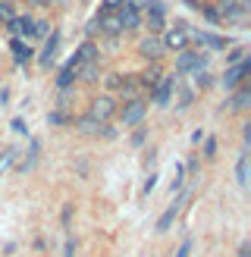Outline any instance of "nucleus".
<instances>
[{
    "label": "nucleus",
    "instance_id": "obj_1",
    "mask_svg": "<svg viewBox=\"0 0 251 257\" xmlns=\"http://www.w3.org/2000/svg\"><path fill=\"white\" fill-rule=\"evenodd\" d=\"M223 16V25H242L251 16V0H217L213 4Z\"/></svg>",
    "mask_w": 251,
    "mask_h": 257
},
{
    "label": "nucleus",
    "instance_id": "obj_2",
    "mask_svg": "<svg viewBox=\"0 0 251 257\" xmlns=\"http://www.w3.org/2000/svg\"><path fill=\"white\" fill-rule=\"evenodd\" d=\"M207 63H210V54L207 50H192V47H185L176 54V72L179 75H192L198 69H207Z\"/></svg>",
    "mask_w": 251,
    "mask_h": 257
},
{
    "label": "nucleus",
    "instance_id": "obj_3",
    "mask_svg": "<svg viewBox=\"0 0 251 257\" xmlns=\"http://www.w3.org/2000/svg\"><path fill=\"white\" fill-rule=\"evenodd\" d=\"M179 82H182L179 72H163V79L151 88V104H154V107H170L173 104V91H176Z\"/></svg>",
    "mask_w": 251,
    "mask_h": 257
},
{
    "label": "nucleus",
    "instance_id": "obj_4",
    "mask_svg": "<svg viewBox=\"0 0 251 257\" xmlns=\"http://www.w3.org/2000/svg\"><path fill=\"white\" fill-rule=\"evenodd\" d=\"M148 116V100L145 97H132V100H126V104L116 110V119L129 128V125H142Z\"/></svg>",
    "mask_w": 251,
    "mask_h": 257
},
{
    "label": "nucleus",
    "instance_id": "obj_5",
    "mask_svg": "<svg viewBox=\"0 0 251 257\" xmlns=\"http://www.w3.org/2000/svg\"><path fill=\"white\" fill-rule=\"evenodd\" d=\"M192 29H188L185 22H176L173 29H167L160 35V41H163V50H176V54H179V50H185L188 44H192V35H188Z\"/></svg>",
    "mask_w": 251,
    "mask_h": 257
},
{
    "label": "nucleus",
    "instance_id": "obj_6",
    "mask_svg": "<svg viewBox=\"0 0 251 257\" xmlns=\"http://www.w3.org/2000/svg\"><path fill=\"white\" fill-rule=\"evenodd\" d=\"M248 72H251V63H248V60H245V63H235V66H226L223 75L217 79V85H223L226 91H235L238 85H245Z\"/></svg>",
    "mask_w": 251,
    "mask_h": 257
},
{
    "label": "nucleus",
    "instance_id": "obj_7",
    "mask_svg": "<svg viewBox=\"0 0 251 257\" xmlns=\"http://www.w3.org/2000/svg\"><path fill=\"white\" fill-rule=\"evenodd\" d=\"M188 35H192V41H195L201 50H213V54H217V50L232 47V41H229V38H223V35H213V32H204V29H192Z\"/></svg>",
    "mask_w": 251,
    "mask_h": 257
},
{
    "label": "nucleus",
    "instance_id": "obj_8",
    "mask_svg": "<svg viewBox=\"0 0 251 257\" xmlns=\"http://www.w3.org/2000/svg\"><path fill=\"white\" fill-rule=\"evenodd\" d=\"M185 201H188V191H185V188H182V191H176V204H170V207H167V210H163V213L157 216V226H154V232H160V235H163V232H170Z\"/></svg>",
    "mask_w": 251,
    "mask_h": 257
},
{
    "label": "nucleus",
    "instance_id": "obj_9",
    "mask_svg": "<svg viewBox=\"0 0 251 257\" xmlns=\"http://www.w3.org/2000/svg\"><path fill=\"white\" fill-rule=\"evenodd\" d=\"M116 110H119L116 100H113L110 94H100V97L91 100V107H88V116H94L97 122H110L113 116H116Z\"/></svg>",
    "mask_w": 251,
    "mask_h": 257
},
{
    "label": "nucleus",
    "instance_id": "obj_10",
    "mask_svg": "<svg viewBox=\"0 0 251 257\" xmlns=\"http://www.w3.org/2000/svg\"><path fill=\"white\" fill-rule=\"evenodd\" d=\"M138 57L142 60H148V63H157V60H163V54H167V50H163V41H160V35H145L142 41H138Z\"/></svg>",
    "mask_w": 251,
    "mask_h": 257
},
{
    "label": "nucleus",
    "instance_id": "obj_11",
    "mask_svg": "<svg viewBox=\"0 0 251 257\" xmlns=\"http://www.w3.org/2000/svg\"><path fill=\"white\" fill-rule=\"evenodd\" d=\"M32 16L29 13H16V16L13 19H7L4 25H7V32H10V38H25V41H29L32 38Z\"/></svg>",
    "mask_w": 251,
    "mask_h": 257
},
{
    "label": "nucleus",
    "instance_id": "obj_12",
    "mask_svg": "<svg viewBox=\"0 0 251 257\" xmlns=\"http://www.w3.org/2000/svg\"><path fill=\"white\" fill-rule=\"evenodd\" d=\"M57 50H60V32H57V29H50V35L44 38L41 54H38V63H41L44 69H50V66L57 63Z\"/></svg>",
    "mask_w": 251,
    "mask_h": 257
},
{
    "label": "nucleus",
    "instance_id": "obj_13",
    "mask_svg": "<svg viewBox=\"0 0 251 257\" xmlns=\"http://www.w3.org/2000/svg\"><path fill=\"white\" fill-rule=\"evenodd\" d=\"M10 54H13V63H16V66H29L35 60V47L25 41V38H10Z\"/></svg>",
    "mask_w": 251,
    "mask_h": 257
},
{
    "label": "nucleus",
    "instance_id": "obj_14",
    "mask_svg": "<svg viewBox=\"0 0 251 257\" xmlns=\"http://www.w3.org/2000/svg\"><path fill=\"white\" fill-rule=\"evenodd\" d=\"M232 97L223 104V110H229V113H245L248 107H251V88L248 85H238L235 91H229Z\"/></svg>",
    "mask_w": 251,
    "mask_h": 257
},
{
    "label": "nucleus",
    "instance_id": "obj_15",
    "mask_svg": "<svg viewBox=\"0 0 251 257\" xmlns=\"http://www.w3.org/2000/svg\"><path fill=\"white\" fill-rule=\"evenodd\" d=\"M79 66H82V63L75 57H69L60 66V72H57V88H60V91H72V88H75V69H79Z\"/></svg>",
    "mask_w": 251,
    "mask_h": 257
},
{
    "label": "nucleus",
    "instance_id": "obj_16",
    "mask_svg": "<svg viewBox=\"0 0 251 257\" xmlns=\"http://www.w3.org/2000/svg\"><path fill=\"white\" fill-rule=\"evenodd\" d=\"M116 16H119V25H122V35H126V32L142 29V10H135V7L129 4V0H126V4L119 7Z\"/></svg>",
    "mask_w": 251,
    "mask_h": 257
},
{
    "label": "nucleus",
    "instance_id": "obj_17",
    "mask_svg": "<svg viewBox=\"0 0 251 257\" xmlns=\"http://www.w3.org/2000/svg\"><path fill=\"white\" fill-rule=\"evenodd\" d=\"M97 32L104 35V38H119L122 35V25H119V16L116 13H97Z\"/></svg>",
    "mask_w": 251,
    "mask_h": 257
},
{
    "label": "nucleus",
    "instance_id": "obj_18",
    "mask_svg": "<svg viewBox=\"0 0 251 257\" xmlns=\"http://www.w3.org/2000/svg\"><path fill=\"white\" fill-rule=\"evenodd\" d=\"M160 79H163V66H160V60H157V63H148V66L138 72V82H142L145 91H151V88H154Z\"/></svg>",
    "mask_w": 251,
    "mask_h": 257
},
{
    "label": "nucleus",
    "instance_id": "obj_19",
    "mask_svg": "<svg viewBox=\"0 0 251 257\" xmlns=\"http://www.w3.org/2000/svg\"><path fill=\"white\" fill-rule=\"evenodd\" d=\"M75 82H85V85H94V82H100V60L82 63V66L75 69Z\"/></svg>",
    "mask_w": 251,
    "mask_h": 257
},
{
    "label": "nucleus",
    "instance_id": "obj_20",
    "mask_svg": "<svg viewBox=\"0 0 251 257\" xmlns=\"http://www.w3.org/2000/svg\"><path fill=\"white\" fill-rule=\"evenodd\" d=\"M142 25L148 35H163L167 32V13H142Z\"/></svg>",
    "mask_w": 251,
    "mask_h": 257
},
{
    "label": "nucleus",
    "instance_id": "obj_21",
    "mask_svg": "<svg viewBox=\"0 0 251 257\" xmlns=\"http://www.w3.org/2000/svg\"><path fill=\"white\" fill-rule=\"evenodd\" d=\"M72 125L79 128L82 135H91V138H100V128H104V122H97L94 116H88V113L85 116H72Z\"/></svg>",
    "mask_w": 251,
    "mask_h": 257
},
{
    "label": "nucleus",
    "instance_id": "obj_22",
    "mask_svg": "<svg viewBox=\"0 0 251 257\" xmlns=\"http://www.w3.org/2000/svg\"><path fill=\"white\" fill-rule=\"evenodd\" d=\"M79 63H91V60H100V47H97V41H91V38H85V41L75 47V54H72Z\"/></svg>",
    "mask_w": 251,
    "mask_h": 257
},
{
    "label": "nucleus",
    "instance_id": "obj_23",
    "mask_svg": "<svg viewBox=\"0 0 251 257\" xmlns=\"http://www.w3.org/2000/svg\"><path fill=\"white\" fill-rule=\"evenodd\" d=\"M142 82H138V75H122V85H119V94L122 100H132V97H142Z\"/></svg>",
    "mask_w": 251,
    "mask_h": 257
},
{
    "label": "nucleus",
    "instance_id": "obj_24",
    "mask_svg": "<svg viewBox=\"0 0 251 257\" xmlns=\"http://www.w3.org/2000/svg\"><path fill=\"white\" fill-rule=\"evenodd\" d=\"M173 100H176V107L179 110H188L195 104V88H188L185 82H179L176 85V91H173Z\"/></svg>",
    "mask_w": 251,
    "mask_h": 257
},
{
    "label": "nucleus",
    "instance_id": "obj_25",
    "mask_svg": "<svg viewBox=\"0 0 251 257\" xmlns=\"http://www.w3.org/2000/svg\"><path fill=\"white\" fill-rule=\"evenodd\" d=\"M38 157H41V141L32 138V145H29V157H25V160L16 166V170H19V173H32V170H35V163H38Z\"/></svg>",
    "mask_w": 251,
    "mask_h": 257
},
{
    "label": "nucleus",
    "instance_id": "obj_26",
    "mask_svg": "<svg viewBox=\"0 0 251 257\" xmlns=\"http://www.w3.org/2000/svg\"><path fill=\"white\" fill-rule=\"evenodd\" d=\"M235 182L238 188H248V148H242V154L235 160Z\"/></svg>",
    "mask_w": 251,
    "mask_h": 257
},
{
    "label": "nucleus",
    "instance_id": "obj_27",
    "mask_svg": "<svg viewBox=\"0 0 251 257\" xmlns=\"http://www.w3.org/2000/svg\"><path fill=\"white\" fill-rule=\"evenodd\" d=\"M192 85H195V91H207V88L217 85V79L207 69H198V72H192Z\"/></svg>",
    "mask_w": 251,
    "mask_h": 257
},
{
    "label": "nucleus",
    "instance_id": "obj_28",
    "mask_svg": "<svg viewBox=\"0 0 251 257\" xmlns=\"http://www.w3.org/2000/svg\"><path fill=\"white\" fill-rule=\"evenodd\" d=\"M251 50L245 44H238V47H226V66H235V63H245L248 60Z\"/></svg>",
    "mask_w": 251,
    "mask_h": 257
},
{
    "label": "nucleus",
    "instance_id": "obj_29",
    "mask_svg": "<svg viewBox=\"0 0 251 257\" xmlns=\"http://www.w3.org/2000/svg\"><path fill=\"white\" fill-rule=\"evenodd\" d=\"M47 125H54V128H63V125H72V116L66 110H50L47 113Z\"/></svg>",
    "mask_w": 251,
    "mask_h": 257
},
{
    "label": "nucleus",
    "instance_id": "obj_30",
    "mask_svg": "<svg viewBox=\"0 0 251 257\" xmlns=\"http://www.w3.org/2000/svg\"><path fill=\"white\" fill-rule=\"evenodd\" d=\"M201 16H204L210 25H223V16H220V10L213 4H201Z\"/></svg>",
    "mask_w": 251,
    "mask_h": 257
},
{
    "label": "nucleus",
    "instance_id": "obj_31",
    "mask_svg": "<svg viewBox=\"0 0 251 257\" xmlns=\"http://www.w3.org/2000/svg\"><path fill=\"white\" fill-rule=\"evenodd\" d=\"M173 176H176V179H173V185H170V188H173V195H176V191H182V188H185V166H182V163H176V166H173Z\"/></svg>",
    "mask_w": 251,
    "mask_h": 257
},
{
    "label": "nucleus",
    "instance_id": "obj_32",
    "mask_svg": "<svg viewBox=\"0 0 251 257\" xmlns=\"http://www.w3.org/2000/svg\"><path fill=\"white\" fill-rule=\"evenodd\" d=\"M217 151H220V141L213 135H204V160H217Z\"/></svg>",
    "mask_w": 251,
    "mask_h": 257
},
{
    "label": "nucleus",
    "instance_id": "obj_33",
    "mask_svg": "<svg viewBox=\"0 0 251 257\" xmlns=\"http://www.w3.org/2000/svg\"><path fill=\"white\" fill-rule=\"evenodd\" d=\"M50 29H54V25H50L47 19H35V22H32V38H47Z\"/></svg>",
    "mask_w": 251,
    "mask_h": 257
},
{
    "label": "nucleus",
    "instance_id": "obj_34",
    "mask_svg": "<svg viewBox=\"0 0 251 257\" xmlns=\"http://www.w3.org/2000/svg\"><path fill=\"white\" fill-rule=\"evenodd\" d=\"M192 248H195V238H192V235H185V238H182V245L176 248L173 257H192Z\"/></svg>",
    "mask_w": 251,
    "mask_h": 257
},
{
    "label": "nucleus",
    "instance_id": "obj_35",
    "mask_svg": "<svg viewBox=\"0 0 251 257\" xmlns=\"http://www.w3.org/2000/svg\"><path fill=\"white\" fill-rule=\"evenodd\" d=\"M72 210H75V204H63V210H60V223H63L66 232H69V226H72Z\"/></svg>",
    "mask_w": 251,
    "mask_h": 257
},
{
    "label": "nucleus",
    "instance_id": "obj_36",
    "mask_svg": "<svg viewBox=\"0 0 251 257\" xmlns=\"http://www.w3.org/2000/svg\"><path fill=\"white\" fill-rule=\"evenodd\" d=\"M119 85H122V72H110L107 79H104V88H107V91H119Z\"/></svg>",
    "mask_w": 251,
    "mask_h": 257
},
{
    "label": "nucleus",
    "instance_id": "obj_37",
    "mask_svg": "<svg viewBox=\"0 0 251 257\" xmlns=\"http://www.w3.org/2000/svg\"><path fill=\"white\" fill-rule=\"evenodd\" d=\"M16 16V10H13V0H0V25H4L7 19Z\"/></svg>",
    "mask_w": 251,
    "mask_h": 257
},
{
    "label": "nucleus",
    "instance_id": "obj_38",
    "mask_svg": "<svg viewBox=\"0 0 251 257\" xmlns=\"http://www.w3.org/2000/svg\"><path fill=\"white\" fill-rule=\"evenodd\" d=\"M145 141H148V128H145V125H138L135 132H132V148H142Z\"/></svg>",
    "mask_w": 251,
    "mask_h": 257
},
{
    "label": "nucleus",
    "instance_id": "obj_39",
    "mask_svg": "<svg viewBox=\"0 0 251 257\" xmlns=\"http://www.w3.org/2000/svg\"><path fill=\"white\" fill-rule=\"evenodd\" d=\"M126 0H100V13H119Z\"/></svg>",
    "mask_w": 251,
    "mask_h": 257
},
{
    "label": "nucleus",
    "instance_id": "obj_40",
    "mask_svg": "<svg viewBox=\"0 0 251 257\" xmlns=\"http://www.w3.org/2000/svg\"><path fill=\"white\" fill-rule=\"evenodd\" d=\"M10 128H13L16 135H25V138H29V125H25V119H19V116H16V119L10 122Z\"/></svg>",
    "mask_w": 251,
    "mask_h": 257
},
{
    "label": "nucleus",
    "instance_id": "obj_41",
    "mask_svg": "<svg viewBox=\"0 0 251 257\" xmlns=\"http://www.w3.org/2000/svg\"><path fill=\"white\" fill-rule=\"evenodd\" d=\"M100 138H107V141H113V138H119V132H116V125H113V122H104V128H100Z\"/></svg>",
    "mask_w": 251,
    "mask_h": 257
},
{
    "label": "nucleus",
    "instance_id": "obj_42",
    "mask_svg": "<svg viewBox=\"0 0 251 257\" xmlns=\"http://www.w3.org/2000/svg\"><path fill=\"white\" fill-rule=\"evenodd\" d=\"M63 257H75V238L66 235V241H63Z\"/></svg>",
    "mask_w": 251,
    "mask_h": 257
},
{
    "label": "nucleus",
    "instance_id": "obj_43",
    "mask_svg": "<svg viewBox=\"0 0 251 257\" xmlns=\"http://www.w3.org/2000/svg\"><path fill=\"white\" fill-rule=\"evenodd\" d=\"M32 7H41V10H50V7H57L60 0H29Z\"/></svg>",
    "mask_w": 251,
    "mask_h": 257
},
{
    "label": "nucleus",
    "instance_id": "obj_44",
    "mask_svg": "<svg viewBox=\"0 0 251 257\" xmlns=\"http://www.w3.org/2000/svg\"><path fill=\"white\" fill-rule=\"evenodd\" d=\"M154 188H157V173H151V176H148V182H145V195H151Z\"/></svg>",
    "mask_w": 251,
    "mask_h": 257
},
{
    "label": "nucleus",
    "instance_id": "obj_45",
    "mask_svg": "<svg viewBox=\"0 0 251 257\" xmlns=\"http://www.w3.org/2000/svg\"><path fill=\"white\" fill-rule=\"evenodd\" d=\"M238 257H251V241H242V245H238Z\"/></svg>",
    "mask_w": 251,
    "mask_h": 257
},
{
    "label": "nucleus",
    "instance_id": "obj_46",
    "mask_svg": "<svg viewBox=\"0 0 251 257\" xmlns=\"http://www.w3.org/2000/svg\"><path fill=\"white\" fill-rule=\"evenodd\" d=\"M94 32H97V16H94L91 22H88V25H85V35H88V38H91Z\"/></svg>",
    "mask_w": 251,
    "mask_h": 257
},
{
    "label": "nucleus",
    "instance_id": "obj_47",
    "mask_svg": "<svg viewBox=\"0 0 251 257\" xmlns=\"http://www.w3.org/2000/svg\"><path fill=\"white\" fill-rule=\"evenodd\" d=\"M242 138H245V148H248V141H251V125L248 122L242 125Z\"/></svg>",
    "mask_w": 251,
    "mask_h": 257
},
{
    "label": "nucleus",
    "instance_id": "obj_48",
    "mask_svg": "<svg viewBox=\"0 0 251 257\" xmlns=\"http://www.w3.org/2000/svg\"><path fill=\"white\" fill-rule=\"evenodd\" d=\"M192 141H195V145H201V141H204V128H198V132H192Z\"/></svg>",
    "mask_w": 251,
    "mask_h": 257
},
{
    "label": "nucleus",
    "instance_id": "obj_49",
    "mask_svg": "<svg viewBox=\"0 0 251 257\" xmlns=\"http://www.w3.org/2000/svg\"><path fill=\"white\" fill-rule=\"evenodd\" d=\"M185 170L195 176V173H198V157H192V160H188V166H185Z\"/></svg>",
    "mask_w": 251,
    "mask_h": 257
},
{
    "label": "nucleus",
    "instance_id": "obj_50",
    "mask_svg": "<svg viewBox=\"0 0 251 257\" xmlns=\"http://www.w3.org/2000/svg\"><path fill=\"white\" fill-rule=\"evenodd\" d=\"M7 100H10V88H0V107H4Z\"/></svg>",
    "mask_w": 251,
    "mask_h": 257
},
{
    "label": "nucleus",
    "instance_id": "obj_51",
    "mask_svg": "<svg viewBox=\"0 0 251 257\" xmlns=\"http://www.w3.org/2000/svg\"><path fill=\"white\" fill-rule=\"evenodd\" d=\"M185 7H192V10H201V0H182Z\"/></svg>",
    "mask_w": 251,
    "mask_h": 257
}]
</instances>
